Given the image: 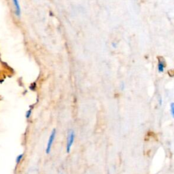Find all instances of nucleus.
I'll return each mask as SVG.
<instances>
[{"mask_svg":"<svg viewBox=\"0 0 174 174\" xmlns=\"http://www.w3.org/2000/svg\"><path fill=\"white\" fill-rule=\"evenodd\" d=\"M74 139H75V133H74V131H70L68 134L67 137V146H66V150H67V153H70L71 150V148L72 146Z\"/></svg>","mask_w":174,"mask_h":174,"instance_id":"nucleus-1","label":"nucleus"},{"mask_svg":"<svg viewBox=\"0 0 174 174\" xmlns=\"http://www.w3.org/2000/svg\"><path fill=\"white\" fill-rule=\"evenodd\" d=\"M55 136H56V129H54L52 131L51 135H50L48 144H47V146H46V154H49L50 153H51L52 143H53V142L55 139Z\"/></svg>","mask_w":174,"mask_h":174,"instance_id":"nucleus-2","label":"nucleus"},{"mask_svg":"<svg viewBox=\"0 0 174 174\" xmlns=\"http://www.w3.org/2000/svg\"><path fill=\"white\" fill-rule=\"evenodd\" d=\"M159 61V64H158V70L160 73L163 72L164 69L166 66V62H165V60L164 59L163 57H157Z\"/></svg>","mask_w":174,"mask_h":174,"instance_id":"nucleus-3","label":"nucleus"},{"mask_svg":"<svg viewBox=\"0 0 174 174\" xmlns=\"http://www.w3.org/2000/svg\"><path fill=\"white\" fill-rule=\"evenodd\" d=\"M13 1V4L14 5H15V9H16V11H15V12H16V16H21V7H20V5H19V3H18V0H12Z\"/></svg>","mask_w":174,"mask_h":174,"instance_id":"nucleus-4","label":"nucleus"},{"mask_svg":"<svg viewBox=\"0 0 174 174\" xmlns=\"http://www.w3.org/2000/svg\"><path fill=\"white\" fill-rule=\"evenodd\" d=\"M23 154H19V155L16 157V164H19L20 163V162L22 160V159H23Z\"/></svg>","mask_w":174,"mask_h":174,"instance_id":"nucleus-5","label":"nucleus"},{"mask_svg":"<svg viewBox=\"0 0 174 174\" xmlns=\"http://www.w3.org/2000/svg\"><path fill=\"white\" fill-rule=\"evenodd\" d=\"M171 113H172V115L173 118H174V103H171Z\"/></svg>","mask_w":174,"mask_h":174,"instance_id":"nucleus-6","label":"nucleus"},{"mask_svg":"<svg viewBox=\"0 0 174 174\" xmlns=\"http://www.w3.org/2000/svg\"><path fill=\"white\" fill-rule=\"evenodd\" d=\"M31 110H29V111H27V114H26V118H29L30 117V116H31Z\"/></svg>","mask_w":174,"mask_h":174,"instance_id":"nucleus-7","label":"nucleus"}]
</instances>
